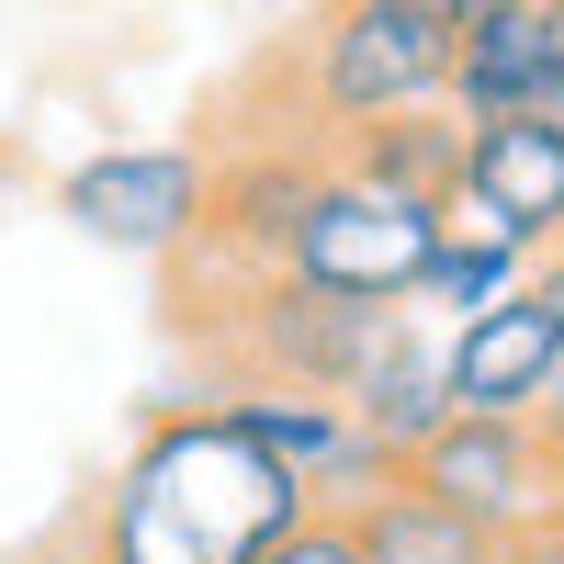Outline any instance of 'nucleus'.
I'll return each instance as SVG.
<instances>
[{
  "instance_id": "nucleus-1",
  "label": "nucleus",
  "mask_w": 564,
  "mask_h": 564,
  "mask_svg": "<svg viewBox=\"0 0 564 564\" xmlns=\"http://www.w3.org/2000/svg\"><path fill=\"white\" fill-rule=\"evenodd\" d=\"M305 475L238 417H159L113 486V564H249L271 531L305 520Z\"/></svg>"
},
{
  "instance_id": "nucleus-2",
  "label": "nucleus",
  "mask_w": 564,
  "mask_h": 564,
  "mask_svg": "<svg viewBox=\"0 0 564 564\" xmlns=\"http://www.w3.org/2000/svg\"><path fill=\"white\" fill-rule=\"evenodd\" d=\"M430 238H441L430 193H395L384 170H316L294 238H282V271L316 282V294H406Z\"/></svg>"
},
{
  "instance_id": "nucleus-3",
  "label": "nucleus",
  "mask_w": 564,
  "mask_h": 564,
  "mask_svg": "<svg viewBox=\"0 0 564 564\" xmlns=\"http://www.w3.org/2000/svg\"><path fill=\"white\" fill-rule=\"evenodd\" d=\"M395 475H417L430 497H452L486 542H520V531L553 520V497H564V452H553L542 417H475V406H452L441 430L395 463Z\"/></svg>"
},
{
  "instance_id": "nucleus-4",
  "label": "nucleus",
  "mask_w": 564,
  "mask_h": 564,
  "mask_svg": "<svg viewBox=\"0 0 564 564\" xmlns=\"http://www.w3.org/2000/svg\"><path fill=\"white\" fill-rule=\"evenodd\" d=\"M305 79L327 124H372L452 79V34L417 0H327V23L305 34Z\"/></svg>"
},
{
  "instance_id": "nucleus-5",
  "label": "nucleus",
  "mask_w": 564,
  "mask_h": 564,
  "mask_svg": "<svg viewBox=\"0 0 564 564\" xmlns=\"http://www.w3.org/2000/svg\"><path fill=\"white\" fill-rule=\"evenodd\" d=\"M204 159H181V148H113V159H90L68 170V226L79 238H102V249H181L204 226Z\"/></svg>"
},
{
  "instance_id": "nucleus-6",
  "label": "nucleus",
  "mask_w": 564,
  "mask_h": 564,
  "mask_svg": "<svg viewBox=\"0 0 564 564\" xmlns=\"http://www.w3.org/2000/svg\"><path fill=\"white\" fill-rule=\"evenodd\" d=\"M553 361H564V327H553V305L520 282V294H497V305H475V316L452 327L441 384H452V406H475V417H531L542 384H553Z\"/></svg>"
},
{
  "instance_id": "nucleus-7",
  "label": "nucleus",
  "mask_w": 564,
  "mask_h": 564,
  "mask_svg": "<svg viewBox=\"0 0 564 564\" xmlns=\"http://www.w3.org/2000/svg\"><path fill=\"white\" fill-rule=\"evenodd\" d=\"M441 90H452L475 124H486V113H553V102H564V45H553V23L520 0V12L452 34V79H441Z\"/></svg>"
},
{
  "instance_id": "nucleus-8",
  "label": "nucleus",
  "mask_w": 564,
  "mask_h": 564,
  "mask_svg": "<svg viewBox=\"0 0 564 564\" xmlns=\"http://www.w3.org/2000/svg\"><path fill=\"white\" fill-rule=\"evenodd\" d=\"M463 193H486L520 238L564 226V113H486L463 135Z\"/></svg>"
},
{
  "instance_id": "nucleus-9",
  "label": "nucleus",
  "mask_w": 564,
  "mask_h": 564,
  "mask_svg": "<svg viewBox=\"0 0 564 564\" xmlns=\"http://www.w3.org/2000/svg\"><path fill=\"white\" fill-rule=\"evenodd\" d=\"M339 531H350L361 564H486V531L452 497H430L417 475H384V497H361Z\"/></svg>"
},
{
  "instance_id": "nucleus-10",
  "label": "nucleus",
  "mask_w": 564,
  "mask_h": 564,
  "mask_svg": "<svg viewBox=\"0 0 564 564\" xmlns=\"http://www.w3.org/2000/svg\"><path fill=\"white\" fill-rule=\"evenodd\" d=\"M406 294H430L452 327L475 316V305H497L508 294V249H463V238H430V260H417V282Z\"/></svg>"
},
{
  "instance_id": "nucleus-11",
  "label": "nucleus",
  "mask_w": 564,
  "mask_h": 564,
  "mask_svg": "<svg viewBox=\"0 0 564 564\" xmlns=\"http://www.w3.org/2000/svg\"><path fill=\"white\" fill-rule=\"evenodd\" d=\"M249 564H361V553H350V531H339V520H316V508H305V520H294V531H271Z\"/></svg>"
},
{
  "instance_id": "nucleus-12",
  "label": "nucleus",
  "mask_w": 564,
  "mask_h": 564,
  "mask_svg": "<svg viewBox=\"0 0 564 564\" xmlns=\"http://www.w3.org/2000/svg\"><path fill=\"white\" fill-rule=\"evenodd\" d=\"M441 34H475V23H497V12H520V0H417Z\"/></svg>"
},
{
  "instance_id": "nucleus-13",
  "label": "nucleus",
  "mask_w": 564,
  "mask_h": 564,
  "mask_svg": "<svg viewBox=\"0 0 564 564\" xmlns=\"http://www.w3.org/2000/svg\"><path fill=\"white\" fill-rule=\"evenodd\" d=\"M531 417H542V430H553V452H564V361H553V384H542V406H531Z\"/></svg>"
},
{
  "instance_id": "nucleus-14",
  "label": "nucleus",
  "mask_w": 564,
  "mask_h": 564,
  "mask_svg": "<svg viewBox=\"0 0 564 564\" xmlns=\"http://www.w3.org/2000/svg\"><path fill=\"white\" fill-rule=\"evenodd\" d=\"M520 553H531V564H564V520H542V531H520Z\"/></svg>"
},
{
  "instance_id": "nucleus-15",
  "label": "nucleus",
  "mask_w": 564,
  "mask_h": 564,
  "mask_svg": "<svg viewBox=\"0 0 564 564\" xmlns=\"http://www.w3.org/2000/svg\"><path fill=\"white\" fill-rule=\"evenodd\" d=\"M531 12H542V23H553V45H564V0H531Z\"/></svg>"
},
{
  "instance_id": "nucleus-16",
  "label": "nucleus",
  "mask_w": 564,
  "mask_h": 564,
  "mask_svg": "<svg viewBox=\"0 0 564 564\" xmlns=\"http://www.w3.org/2000/svg\"><path fill=\"white\" fill-rule=\"evenodd\" d=\"M553 238H564V226H553Z\"/></svg>"
},
{
  "instance_id": "nucleus-17",
  "label": "nucleus",
  "mask_w": 564,
  "mask_h": 564,
  "mask_svg": "<svg viewBox=\"0 0 564 564\" xmlns=\"http://www.w3.org/2000/svg\"><path fill=\"white\" fill-rule=\"evenodd\" d=\"M553 113H564V102H553Z\"/></svg>"
},
{
  "instance_id": "nucleus-18",
  "label": "nucleus",
  "mask_w": 564,
  "mask_h": 564,
  "mask_svg": "<svg viewBox=\"0 0 564 564\" xmlns=\"http://www.w3.org/2000/svg\"><path fill=\"white\" fill-rule=\"evenodd\" d=\"M102 564H113V553H102Z\"/></svg>"
}]
</instances>
